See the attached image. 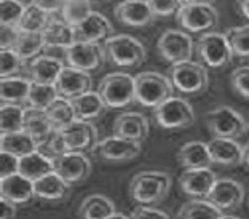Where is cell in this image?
Here are the masks:
<instances>
[{
	"mask_svg": "<svg viewBox=\"0 0 249 219\" xmlns=\"http://www.w3.org/2000/svg\"><path fill=\"white\" fill-rule=\"evenodd\" d=\"M98 130L91 122L75 120L67 127L56 130L53 138L45 144L52 157L66 152H87L98 146Z\"/></svg>",
	"mask_w": 249,
	"mask_h": 219,
	"instance_id": "obj_1",
	"label": "cell"
},
{
	"mask_svg": "<svg viewBox=\"0 0 249 219\" xmlns=\"http://www.w3.org/2000/svg\"><path fill=\"white\" fill-rule=\"evenodd\" d=\"M171 187V178L163 171H139L129 184V195L141 205H150L163 200Z\"/></svg>",
	"mask_w": 249,
	"mask_h": 219,
	"instance_id": "obj_2",
	"label": "cell"
},
{
	"mask_svg": "<svg viewBox=\"0 0 249 219\" xmlns=\"http://www.w3.org/2000/svg\"><path fill=\"white\" fill-rule=\"evenodd\" d=\"M136 83V101L144 108H157L163 101L173 96L171 78L160 72L145 71L134 77Z\"/></svg>",
	"mask_w": 249,
	"mask_h": 219,
	"instance_id": "obj_3",
	"label": "cell"
},
{
	"mask_svg": "<svg viewBox=\"0 0 249 219\" xmlns=\"http://www.w3.org/2000/svg\"><path fill=\"white\" fill-rule=\"evenodd\" d=\"M99 94L103 96L107 108L122 109L136 101L134 77L126 72H114L106 75L99 83Z\"/></svg>",
	"mask_w": 249,
	"mask_h": 219,
	"instance_id": "obj_4",
	"label": "cell"
},
{
	"mask_svg": "<svg viewBox=\"0 0 249 219\" xmlns=\"http://www.w3.org/2000/svg\"><path fill=\"white\" fill-rule=\"evenodd\" d=\"M106 59L120 67H134L145 59V48L131 36H112L104 42Z\"/></svg>",
	"mask_w": 249,
	"mask_h": 219,
	"instance_id": "obj_5",
	"label": "cell"
},
{
	"mask_svg": "<svg viewBox=\"0 0 249 219\" xmlns=\"http://www.w3.org/2000/svg\"><path fill=\"white\" fill-rule=\"evenodd\" d=\"M169 78L173 85L184 94H195L205 91L208 87V71L205 66L195 61H182L173 64L169 69Z\"/></svg>",
	"mask_w": 249,
	"mask_h": 219,
	"instance_id": "obj_6",
	"label": "cell"
},
{
	"mask_svg": "<svg viewBox=\"0 0 249 219\" xmlns=\"http://www.w3.org/2000/svg\"><path fill=\"white\" fill-rule=\"evenodd\" d=\"M195 48L203 63L209 67H214V69L225 67L233 56L227 36L219 32L201 34L195 43Z\"/></svg>",
	"mask_w": 249,
	"mask_h": 219,
	"instance_id": "obj_7",
	"label": "cell"
},
{
	"mask_svg": "<svg viewBox=\"0 0 249 219\" xmlns=\"http://www.w3.org/2000/svg\"><path fill=\"white\" fill-rule=\"evenodd\" d=\"M155 120L165 130H179L194 123V108L182 98H168L154 109Z\"/></svg>",
	"mask_w": 249,
	"mask_h": 219,
	"instance_id": "obj_8",
	"label": "cell"
},
{
	"mask_svg": "<svg viewBox=\"0 0 249 219\" xmlns=\"http://www.w3.org/2000/svg\"><path fill=\"white\" fill-rule=\"evenodd\" d=\"M176 16L180 27L192 34L209 32L219 21L217 10L211 3H185Z\"/></svg>",
	"mask_w": 249,
	"mask_h": 219,
	"instance_id": "obj_9",
	"label": "cell"
},
{
	"mask_svg": "<svg viewBox=\"0 0 249 219\" xmlns=\"http://www.w3.org/2000/svg\"><path fill=\"white\" fill-rule=\"evenodd\" d=\"M208 130L216 138L235 139L246 130V122L236 110L227 106H219L205 115Z\"/></svg>",
	"mask_w": 249,
	"mask_h": 219,
	"instance_id": "obj_10",
	"label": "cell"
},
{
	"mask_svg": "<svg viewBox=\"0 0 249 219\" xmlns=\"http://www.w3.org/2000/svg\"><path fill=\"white\" fill-rule=\"evenodd\" d=\"M157 47L161 58L171 64L192 59V55L195 52V42L192 40V37L179 29H168L163 32Z\"/></svg>",
	"mask_w": 249,
	"mask_h": 219,
	"instance_id": "obj_11",
	"label": "cell"
},
{
	"mask_svg": "<svg viewBox=\"0 0 249 219\" xmlns=\"http://www.w3.org/2000/svg\"><path fill=\"white\" fill-rule=\"evenodd\" d=\"M64 55L69 66L85 72L96 71L106 59L104 45L94 42H75L64 50Z\"/></svg>",
	"mask_w": 249,
	"mask_h": 219,
	"instance_id": "obj_12",
	"label": "cell"
},
{
	"mask_svg": "<svg viewBox=\"0 0 249 219\" xmlns=\"http://www.w3.org/2000/svg\"><path fill=\"white\" fill-rule=\"evenodd\" d=\"M96 154L107 162H128L142 152V144L122 136H109L96 146Z\"/></svg>",
	"mask_w": 249,
	"mask_h": 219,
	"instance_id": "obj_13",
	"label": "cell"
},
{
	"mask_svg": "<svg viewBox=\"0 0 249 219\" xmlns=\"http://www.w3.org/2000/svg\"><path fill=\"white\" fill-rule=\"evenodd\" d=\"M54 171L69 184L82 182L91 173V162L83 152H66L53 157Z\"/></svg>",
	"mask_w": 249,
	"mask_h": 219,
	"instance_id": "obj_14",
	"label": "cell"
},
{
	"mask_svg": "<svg viewBox=\"0 0 249 219\" xmlns=\"http://www.w3.org/2000/svg\"><path fill=\"white\" fill-rule=\"evenodd\" d=\"M216 181L217 176L211 168H192L180 175L179 186L190 199H208Z\"/></svg>",
	"mask_w": 249,
	"mask_h": 219,
	"instance_id": "obj_15",
	"label": "cell"
},
{
	"mask_svg": "<svg viewBox=\"0 0 249 219\" xmlns=\"http://www.w3.org/2000/svg\"><path fill=\"white\" fill-rule=\"evenodd\" d=\"M208 200L222 211L236 210L245 200V189L235 179H217L208 195Z\"/></svg>",
	"mask_w": 249,
	"mask_h": 219,
	"instance_id": "obj_16",
	"label": "cell"
},
{
	"mask_svg": "<svg viewBox=\"0 0 249 219\" xmlns=\"http://www.w3.org/2000/svg\"><path fill=\"white\" fill-rule=\"evenodd\" d=\"M73 29H75L77 42L103 43L107 38L114 36L112 34L114 32V27H112L110 21L104 15L98 13V11H91L82 22L73 26Z\"/></svg>",
	"mask_w": 249,
	"mask_h": 219,
	"instance_id": "obj_17",
	"label": "cell"
},
{
	"mask_svg": "<svg viewBox=\"0 0 249 219\" xmlns=\"http://www.w3.org/2000/svg\"><path fill=\"white\" fill-rule=\"evenodd\" d=\"M91 83H93V78L88 72L75 69V67H72V66H67L62 69V72L58 77L56 90H58L59 96L73 99L83 93L89 91V90H91Z\"/></svg>",
	"mask_w": 249,
	"mask_h": 219,
	"instance_id": "obj_18",
	"label": "cell"
},
{
	"mask_svg": "<svg viewBox=\"0 0 249 219\" xmlns=\"http://www.w3.org/2000/svg\"><path fill=\"white\" fill-rule=\"evenodd\" d=\"M150 123L147 117L141 112H123L114 122V134L115 136L128 138L133 141L142 143L149 136Z\"/></svg>",
	"mask_w": 249,
	"mask_h": 219,
	"instance_id": "obj_19",
	"label": "cell"
},
{
	"mask_svg": "<svg viewBox=\"0 0 249 219\" xmlns=\"http://www.w3.org/2000/svg\"><path fill=\"white\" fill-rule=\"evenodd\" d=\"M24 131L29 136H32L34 141L37 143L38 149H40L42 146H45L53 138L56 128L52 119H50V115L47 114V110L27 106L24 115Z\"/></svg>",
	"mask_w": 249,
	"mask_h": 219,
	"instance_id": "obj_20",
	"label": "cell"
},
{
	"mask_svg": "<svg viewBox=\"0 0 249 219\" xmlns=\"http://www.w3.org/2000/svg\"><path fill=\"white\" fill-rule=\"evenodd\" d=\"M117 19L124 26L144 27L154 21L155 15L144 0H123L115 8Z\"/></svg>",
	"mask_w": 249,
	"mask_h": 219,
	"instance_id": "obj_21",
	"label": "cell"
},
{
	"mask_svg": "<svg viewBox=\"0 0 249 219\" xmlns=\"http://www.w3.org/2000/svg\"><path fill=\"white\" fill-rule=\"evenodd\" d=\"M0 194L13 203H27L36 197V184L32 179L22 176L21 173L5 176L0 179Z\"/></svg>",
	"mask_w": 249,
	"mask_h": 219,
	"instance_id": "obj_22",
	"label": "cell"
},
{
	"mask_svg": "<svg viewBox=\"0 0 249 219\" xmlns=\"http://www.w3.org/2000/svg\"><path fill=\"white\" fill-rule=\"evenodd\" d=\"M64 64L58 58L53 56L40 55L37 58L31 59L27 66V74H29L31 82L36 83H47V85H56L58 77L64 69Z\"/></svg>",
	"mask_w": 249,
	"mask_h": 219,
	"instance_id": "obj_23",
	"label": "cell"
},
{
	"mask_svg": "<svg viewBox=\"0 0 249 219\" xmlns=\"http://www.w3.org/2000/svg\"><path fill=\"white\" fill-rule=\"evenodd\" d=\"M213 164L220 166H238L243 164V147L230 138H213L208 143Z\"/></svg>",
	"mask_w": 249,
	"mask_h": 219,
	"instance_id": "obj_24",
	"label": "cell"
},
{
	"mask_svg": "<svg viewBox=\"0 0 249 219\" xmlns=\"http://www.w3.org/2000/svg\"><path fill=\"white\" fill-rule=\"evenodd\" d=\"M36 184V197L47 200V201H58L62 200L69 194L71 184L61 178L56 171L48 173V175L42 176L40 179L34 181Z\"/></svg>",
	"mask_w": 249,
	"mask_h": 219,
	"instance_id": "obj_25",
	"label": "cell"
},
{
	"mask_svg": "<svg viewBox=\"0 0 249 219\" xmlns=\"http://www.w3.org/2000/svg\"><path fill=\"white\" fill-rule=\"evenodd\" d=\"M52 171H54L53 157L43 154L38 149L19 159V173L32 181H37Z\"/></svg>",
	"mask_w": 249,
	"mask_h": 219,
	"instance_id": "obj_26",
	"label": "cell"
},
{
	"mask_svg": "<svg viewBox=\"0 0 249 219\" xmlns=\"http://www.w3.org/2000/svg\"><path fill=\"white\" fill-rule=\"evenodd\" d=\"M178 162L185 170H192V168H209V165L213 164L208 144L201 141L185 143L178 152Z\"/></svg>",
	"mask_w": 249,
	"mask_h": 219,
	"instance_id": "obj_27",
	"label": "cell"
},
{
	"mask_svg": "<svg viewBox=\"0 0 249 219\" xmlns=\"http://www.w3.org/2000/svg\"><path fill=\"white\" fill-rule=\"evenodd\" d=\"M43 38H45V47L47 48H69L71 45L77 42L75 37V29L73 26L67 24L66 21H58V19H52L50 24L45 27Z\"/></svg>",
	"mask_w": 249,
	"mask_h": 219,
	"instance_id": "obj_28",
	"label": "cell"
},
{
	"mask_svg": "<svg viewBox=\"0 0 249 219\" xmlns=\"http://www.w3.org/2000/svg\"><path fill=\"white\" fill-rule=\"evenodd\" d=\"M72 104H73V109H75L77 119L88 120V122H91L94 119H98L99 115H103V112L107 108L99 91H91V90L80 94V96L73 98Z\"/></svg>",
	"mask_w": 249,
	"mask_h": 219,
	"instance_id": "obj_29",
	"label": "cell"
},
{
	"mask_svg": "<svg viewBox=\"0 0 249 219\" xmlns=\"http://www.w3.org/2000/svg\"><path fill=\"white\" fill-rule=\"evenodd\" d=\"M115 213V205L109 197L101 194L88 195L82 201L78 215L82 219H107Z\"/></svg>",
	"mask_w": 249,
	"mask_h": 219,
	"instance_id": "obj_30",
	"label": "cell"
},
{
	"mask_svg": "<svg viewBox=\"0 0 249 219\" xmlns=\"http://www.w3.org/2000/svg\"><path fill=\"white\" fill-rule=\"evenodd\" d=\"M0 149H2V152L13 154L21 159V157L37 150L38 146L32 139V136H29V134L22 130V131H15V133H2V138H0Z\"/></svg>",
	"mask_w": 249,
	"mask_h": 219,
	"instance_id": "obj_31",
	"label": "cell"
},
{
	"mask_svg": "<svg viewBox=\"0 0 249 219\" xmlns=\"http://www.w3.org/2000/svg\"><path fill=\"white\" fill-rule=\"evenodd\" d=\"M31 80L22 77H8L0 80V99L2 103L21 104L27 101L31 90Z\"/></svg>",
	"mask_w": 249,
	"mask_h": 219,
	"instance_id": "obj_32",
	"label": "cell"
},
{
	"mask_svg": "<svg viewBox=\"0 0 249 219\" xmlns=\"http://www.w3.org/2000/svg\"><path fill=\"white\" fill-rule=\"evenodd\" d=\"M222 210L208 199H192L180 206L178 219H220Z\"/></svg>",
	"mask_w": 249,
	"mask_h": 219,
	"instance_id": "obj_33",
	"label": "cell"
},
{
	"mask_svg": "<svg viewBox=\"0 0 249 219\" xmlns=\"http://www.w3.org/2000/svg\"><path fill=\"white\" fill-rule=\"evenodd\" d=\"M45 47V38L42 32H21L16 37V42L13 45V48L16 53L24 61L34 59L37 56H40V52Z\"/></svg>",
	"mask_w": 249,
	"mask_h": 219,
	"instance_id": "obj_34",
	"label": "cell"
},
{
	"mask_svg": "<svg viewBox=\"0 0 249 219\" xmlns=\"http://www.w3.org/2000/svg\"><path fill=\"white\" fill-rule=\"evenodd\" d=\"M26 108L19 104L3 103L0 108V130L2 133H15L24 130Z\"/></svg>",
	"mask_w": 249,
	"mask_h": 219,
	"instance_id": "obj_35",
	"label": "cell"
},
{
	"mask_svg": "<svg viewBox=\"0 0 249 219\" xmlns=\"http://www.w3.org/2000/svg\"><path fill=\"white\" fill-rule=\"evenodd\" d=\"M50 13H47L36 3L26 5L24 15H22L18 31L21 32H43L45 27L50 24Z\"/></svg>",
	"mask_w": 249,
	"mask_h": 219,
	"instance_id": "obj_36",
	"label": "cell"
},
{
	"mask_svg": "<svg viewBox=\"0 0 249 219\" xmlns=\"http://www.w3.org/2000/svg\"><path fill=\"white\" fill-rule=\"evenodd\" d=\"M59 98V93L56 85H47V83H31L29 96H27V104L31 108L47 110L56 99Z\"/></svg>",
	"mask_w": 249,
	"mask_h": 219,
	"instance_id": "obj_37",
	"label": "cell"
},
{
	"mask_svg": "<svg viewBox=\"0 0 249 219\" xmlns=\"http://www.w3.org/2000/svg\"><path fill=\"white\" fill-rule=\"evenodd\" d=\"M47 114L50 115V119H52L56 130H61V128H64L69 125V123L77 120V114H75V109H73L72 99H67L62 96H59L52 106H50L47 109Z\"/></svg>",
	"mask_w": 249,
	"mask_h": 219,
	"instance_id": "obj_38",
	"label": "cell"
},
{
	"mask_svg": "<svg viewBox=\"0 0 249 219\" xmlns=\"http://www.w3.org/2000/svg\"><path fill=\"white\" fill-rule=\"evenodd\" d=\"M91 8H93L91 0H66L64 7L59 11L61 19L66 21L71 26H77L78 22H82L93 11Z\"/></svg>",
	"mask_w": 249,
	"mask_h": 219,
	"instance_id": "obj_39",
	"label": "cell"
},
{
	"mask_svg": "<svg viewBox=\"0 0 249 219\" xmlns=\"http://www.w3.org/2000/svg\"><path fill=\"white\" fill-rule=\"evenodd\" d=\"M26 5L21 0H0V24L18 29Z\"/></svg>",
	"mask_w": 249,
	"mask_h": 219,
	"instance_id": "obj_40",
	"label": "cell"
},
{
	"mask_svg": "<svg viewBox=\"0 0 249 219\" xmlns=\"http://www.w3.org/2000/svg\"><path fill=\"white\" fill-rule=\"evenodd\" d=\"M227 40L235 56L249 58V26H236L227 32Z\"/></svg>",
	"mask_w": 249,
	"mask_h": 219,
	"instance_id": "obj_41",
	"label": "cell"
},
{
	"mask_svg": "<svg viewBox=\"0 0 249 219\" xmlns=\"http://www.w3.org/2000/svg\"><path fill=\"white\" fill-rule=\"evenodd\" d=\"M26 61L15 50H0V77H18Z\"/></svg>",
	"mask_w": 249,
	"mask_h": 219,
	"instance_id": "obj_42",
	"label": "cell"
},
{
	"mask_svg": "<svg viewBox=\"0 0 249 219\" xmlns=\"http://www.w3.org/2000/svg\"><path fill=\"white\" fill-rule=\"evenodd\" d=\"M231 87L240 96L249 99V66H241L231 72Z\"/></svg>",
	"mask_w": 249,
	"mask_h": 219,
	"instance_id": "obj_43",
	"label": "cell"
},
{
	"mask_svg": "<svg viewBox=\"0 0 249 219\" xmlns=\"http://www.w3.org/2000/svg\"><path fill=\"white\" fill-rule=\"evenodd\" d=\"M155 16H171L178 15L182 8V0H147Z\"/></svg>",
	"mask_w": 249,
	"mask_h": 219,
	"instance_id": "obj_44",
	"label": "cell"
},
{
	"mask_svg": "<svg viewBox=\"0 0 249 219\" xmlns=\"http://www.w3.org/2000/svg\"><path fill=\"white\" fill-rule=\"evenodd\" d=\"M16 173H19V157L8 152L0 154V178L16 175Z\"/></svg>",
	"mask_w": 249,
	"mask_h": 219,
	"instance_id": "obj_45",
	"label": "cell"
},
{
	"mask_svg": "<svg viewBox=\"0 0 249 219\" xmlns=\"http://www.w3.org/2000/svg\"><path fill=\"white\" fill-rule=\"evenodd\" d=\"M129 218L131 219H169V216L165 211L150 208V206H139V208H136L131 213Z\"/></svg>",
	"mask_w": 249,
	"mask_h": 219,
	"instance_id": "obj_46",
	"label": "cell"
},
{
	"mask_svg": "<svg viewBox=\"0 0 249 219\" xmlns=\"http://www.w3.org/2000/svg\"><path fill=\"white\" fill-rule=\"evenodd\" d=\"M37 7H40L42 10H45L47 13H56V11H61L62 7H64L66 0H36L34 2Z\"/></svg>",
	"mask_w": 249,
	"mask_h": 219,
	"instance_id": "obj_47",
	"label": "cell"
},
{
	"mask_svg": "<svg viewBox=\"0 0 249 219\" xmlns=\"http://www.w3.org/2000/svg\"><path fill=\"white\" fill-rule=\"evenodd\" d=\"M16 216V203L2 197V210H0V219H15Z\"/></svg>",
	"mask_w": 249,
	"mask_h": 219,
	"instance_id": "obj_48",
	"label": "cell"
},
{
	"mask_svg": "<svg viewBox=\"0 0 249 219\" xmlns=\"http://www.w3.org/2000/svg\"><path fill=\"white\" fill-rule=\"evenodd\" d=\"M236 10L241 16L249 19V0H236Z\"/></svg>",
	"mask_w": 249,
	"mask_h": 219,
	"instance_id": "obj_49",
	"label": "cell"
},
{
	"mask_svg": "<svg viewBox=\"0 0 249 219\" xmlns=\"http://www.w3.org/2000/svg\"><path fill=\"white\" fill-rule=\"evenodd\" d=\"M243 164L249 168V143L243 147Z\"/></svg>",
	"mask_w": 249,
	"mask_h": 219,
	"instance_id": "obj_50",
	"label": "cell"
},
{
	"mask_svg": "<svg viewBox=\"0 0 249 219\" xmlns=\"http://www.w3.org/2000/svg\"><path fill=\"white\" fill-rule=\"evenodd\" d=\"M107 219H131V218H128V216H124L123 213H114V215H110Z\"/></svg>",
	"mask_w": 249,
	"mask_h": 219,
	"instance_id": "obj_51",
	"label": "cell"
},
{
	"mask_svg": "<svg viewBox=\"0 0 249 219\" xmlns=\"http://www.w3.org/2000/svg\"><path fill=\"white\" fill-rule=\"evenodd\" d=\"M184 5L185 3H211L213 0H182Z\"/></svg>",
	"mask_w": 249,
	"mask_h": 219,
	"instance_id": "obj_52",
	"label": "cell"
},
{
	"mask_svg": "<svg viewBox=\"0 0 249 219\" xmlns=\"http://www.w3.org/2000/svg\"><path fill=\"white\" fill-rule=\"evenodd\" d=\"M220 219H241L238 216H231V215H222L220 216Z\"/></svg>",
	"mask_w": 249,
	"mask_h": 219,
	"instance_id": "obj_53",
	"label": "cell"
},
{
	"mask_svg": "<svg viewBox=\"0 0 249 219\" xmlns=\"http://www.w3.org/2000/svg\"><path fill=\"white\" fill-rule=\"evenodd\" d=\"M21 2H22V3H27V5H29V3H34V2H36V0H21Z\"/></svg>",
	"mask_w": 249,
	"mask_h": 219,
	"instance_id": "obj_54",
	"label": "cell"
},
{
	"mask_svg": "<svg viewBox=\"0 0 249 219\" xmlns=\"http://www.w3.org/2000/svg\"><path fill=\"white\" fill-rule=\"evenodd\" d=\"M248 131H249V123H248Z\"/></svg>",
	"mask_w": 249,
	"mask_h": 219,
	"instance_id": "obj_55",
	"label": "cell"
},
{
	"mask_svg": "<svg viewBox=\"0 0 249 219\" xmlns=\"http://www.w3.org/2000/svg\"><path fill=\"white\" fill-rule=\"evenodd\" d=\"M144 2H147V0H144Z\"/></svg>",
	"mask_w": 249,
	"mask_h": 219,
	"instance_id": "obj_56",
	"label": "cell"
},
{
	"mask_svg": "<svg viewBox=\"0 0 249 219\" xmlns=\"http://www.w3.org/2000/svg\"><path fill=\"white\" fill-rule=\"evenodd\" d=\"M248 203H249V200H248Z\"/></svg>",
	"mask_w": 249,
	"mask_h": 219,
	"instance_id": "obj_57",
	"label": "cell"
}]
</instances>
